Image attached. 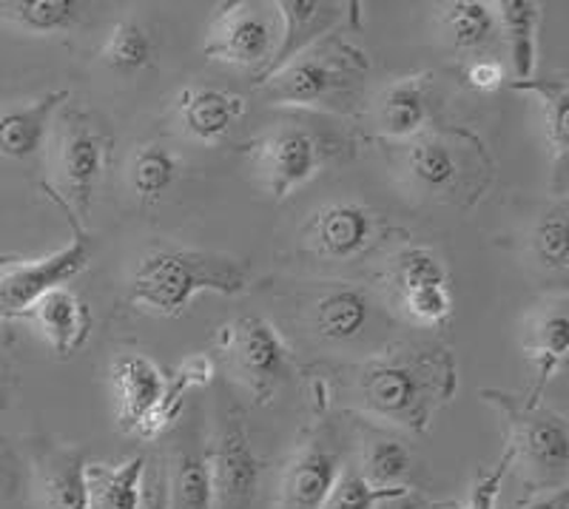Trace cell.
Returning a JSON list of instances; mask_svg holds the SVG:
<instances>
[{
  "mask_svg": "<svg viewBox=\"0 0 569 509\" xmlns=\"http://www.w3.org/2000/svg\"><path fill=\"white\" fill-rule=\"evenodd\" d=\"M348 390L368 419L425 432L436 407L456 390L453 356L436 345H399L350 370Z\"/></svg>",
  "mask_w": 569,
  "mask_h": 509,
  "instance_id": "6da1fadb",
  "label": "cell"
},
{
  "mask_svg": "<svg viewBox=\"0 0 569 509\" xmlns=\"http://www.w3.org/2000/svg\"><path fill=\"white\" fill-rule=\"evenodd\" d=\"M202 290L237 297L248 290L246 265L220 253L154 248L137 262L131 273L129 302L160 317L177 319Z\"/></svg>",
  "mask_w": 569,
  "mask_h": 509,
  "instance_id": "7a4b0ae2",
  "label": "cell"
},
{
  "mask_svg": "<svg viewBox=\"0 0 569 509\" xmlns=\"http://www.w3.org/2000/svg\"><path fill=\"white\" fill-rule=\"evenodd\" d=\"M365 71L368 58L362 49L348 40L325 38L262 80L259 91L277 106L348 111Z\"/></svg>",
  "mask_w": 569,
  "mask_h": 509,
  "instance_id": "3957f363",
  "label": "cell"
},
{
  "mask_svg": "<svg viewBox=\"0 0 569 509\" xmlns=\"http://www.w3.org/2000/svg\"><path fill=\"white\" fill-rule=\"evenodd\" d=\"M220 399L211 447H206L213 509H251L257 501L262 467L237 405L226 396Z\"/></svg>",
  "mask_w": 569,
  "mask_h": 509,
  "instance_id": "277c9868",
  "label": "cell"
},
{
  "mask_svg": "<svg viewBox=\"0 0 569 509\" xmlns=\"http://www.w3.org/2000/svg\"><path fill=\"white\" fill-rule=\"evenodd\" d=\"M481 396L498 410H505V416L510 419V447L516 452V461L518 458L527 461V467L543 481L563 478L569 456L563 416L552 413L543 401H530L527 396L521 399V396L498 393V390H485Z\"/></svg>",
  "mask_w": 569,
  "mask_h": 509,
  "instance_id": "5b68a950",
  "label": "cell"
},
{
  "mask_svg": "<svg viewBox=\"0 0 569 509\" xmlns=\"http://www.w3.org/2000/svg\"><path fill=\"white\" fill-rule=\"evenodd\" d=\"M277 12L259 7V3H228L213 14L208 29L206 58L217 63L253 69L262 74L277 52Z\"/></svg>",
  "mask_w": 569,
  "mask_h": 509,
  "instance_id": "8992f818",
  "label": "cell"
},
{
  "mask_svg": "<svg viewBox=\"0 0 569 509\" xmlns=\"http://www.w3.org/2000/svg\"><path fill=\"white\" fill-rule=\"evenodd\" d=\"M91 262V239L74 222V237L69 246L58 248L49 257L23 259L0 265V317H23L43 293L66 288Z\"/></svg>",
  "mask_w": 569,
  "mask_h": 509,
  "instance_id": "52a82bcc",
  "label": "cell"
},
{
  "mask_svg": "<svg viewBox=\"0 0 569 509\" xmlns=\"http://www.w3.org/2000/svg\"><path fill=\"white\" fill-rule=\"evenodd\" d=\"M222 348L231 356L233 376L257 401H268L288 376V345L262 317H242L222 328Z\"/></svg>",
  "mask_w": 569,
  "mask_h": 509,
  "instance_id": "ba28073f",
  "label": "cell"
},
{
  "mask_svg": "<svg viewBox=\"0 0 569 509\" xmlns=\"http://www.w3.org/2000/svg\"><path fill=\"white\" fill-rule=\"evenodd\" d=\"M325 157V142L302 126H279L251 146V160L273 202H282L288 193L313 180Z\"/></svg>",
  "mask_w": 569,
  "mask_h": 509,
  "instance_id": "9c48e42d",
  "label": "cell"
},
{
  "mask_svg": "<svg viewBox=\"0 0 569 509\" xmlns=\"http://www.w3.org/2000/svg\"><path fill=\"white\" fill-rule=\"evenodd\" d=\"M106 166V137L94 129L89 117L74 111L66 120L60 134L58 151V174L60 191L66 197V208H74L80 220H86L94 202V191L103 177Z\"/></svg>",
  "mask_w": 569,
  "mask_h": 509,
  "instance_id": "30bf717a",
  "label": "cell"
},
{
  "mask_svg": "<svg viewBox=\"0 0 569 509\" xmlns=\"http://www.w3.org/2000/svg\"><path fill=\"white\" fill-rule=\"evenodd\" d=\"M405 149V171L419 191L456 200V193L465 191L470 182L472 166L453 137L421 131L419 137L408 140Z\"/></svg>",
  "mask_w": 569,
  "mask_h": 509,
  "instance_id": "8fae6325",
  "label": "cell"
},
{
  "mask_svg": "<svg viewBox=\"0 0 569 509\" xmlns=\"http://www.w3.org/2000/svg\"><path fill=\"white\" fill-rule=\"evenodd\" d=\"M302 239L325 259H356L376 242V217L359 202H328L308 217Z\"/></svg>",
  "mask_w": 569,
  "mask_h": 509,
  "instance_id": "7c38bea8",
  "label": "cell"
},
{
  "mask_svg": "<svg viewBox=\"0 0 569 509\" xmlns=\"http://www.w3.org/2000/svg\"><path fill=\"white\" fill-rule=\"evenodd\" d=\"M279 18V43L268 69L259 74V83L271 78L273 71L291 63L302 52H308L319 40L330 38V32L345 20L342 3H325V0H279L273 3Z\"/></svg>",
  "mask_w": 569,
  "mask_h": 509,
  "instance_id": "4fadbf2b",
  "label": "cell"
},
{
  "mask_svg": "<svg viewBox=\"0 0 569 509\" xmlns=\"http://www.w3.org/2000/svg\"><path fill=\"white\" fill-rule=\"evenodd\" d=\"M342 470V458L333 447H328V441L317 439L305 445L284 467L279 503L282 509H322Z\"/></svg>",
  "mask_w": 569,
  "mask_h": 509,
  "instance_id": "5bb4252c",
  "label": "cell"
},
{
  "mask_svg": "<svg viewBox=\"0 0 569 509\" xmlns=\"http://www.w3.org/2000/svg\"><path fill=\"white\" fill-rule=\"evenodd\" d=\"M111 381L117 393V421L126 432H137L162 399L166 376L149 356L126 353L111 365Z\"/></svg>",
  "mask_w": 569,
  "mask_h": 509,
  "instance_id": "9a60e30c",
  "label": "cell"
},
{
  "mask_svg": "<svg viewBox=\"0 0 569 509\" xmlns=\"http://www.w3.org/2000/svg\"><path fill=\"white\" fill-rule=\"evenodd\" d=\"M40 330L49 348L60 356H71L86 345L91 333V310L69 288H54L23 313Z\"/></svg>",
  "mask_w": 569,
  "mask_h": 509,
  "instance_id": "2e32d148",
  "label": "cell"
},
{
  "mask_svg": "<svg viewBox=\"0 0 569 509\" xmlns=\"http://www.w3.org/2000/svg\"><path fill=\"white\" fill-rule=\"evenodd\" d=\"M86 456L80 447L52 445L34 461L40 509H86Z\"/></svg>",
  "mask_w": 569,
  "mask_h": 509,
  "instance_id": "e0dca14e",
  "label": "cell"
},
{
  "mask_svg": "<svg viewBox=\"0 0 569 509\" xmlns=\"http://www.w3.org/2000/svg\"><path fill=\"white\" fill-rule=\"evenodd\" d=\"M246 114V100L211 86H188L177 94V120L200 142H217Z\"/></svg>",
  "mask_w": 569,
  "mask_h": 509,
  "instance_id": "ac0fdd59",
  "label": "cell"
},
{
  "mask_svg": "<svg viewBox=\"0 0 569 509\" xmlns=\"http://www.w3.org/2000/svg\"><path fill=\"white\" fill-rule=\"evenodd\" d=\"M427 78H399L376 100V126L390 140H413L433 117Z\"/></svg>",
  "mask_w": 569,
  "mask_h": 509,
  "instance_id": "d6986e66",
  "label": "cell"
},
{
  "mask_svg": "<svg viewBox=\"0 0 569 509\" xmlns=\"http://www.w3.org/2000/svg\"><path fill=\"white\" fill-rule=\"evenodd\" d=\"M69 100V91L58 89L27 106L0 111V154L9 160H29L43 149V140L54 123V114Z\"/></svg>",
  "mask_w": 569,
  "mask_h": 509,
  "instance_id": "ffe728a7",
  "label": "cell"
},
{
  "mask_svg": "<svg viewBox=\"0 0 569 509\" xmlns=\"http://www.w3.org/2000/svg\"><path fill=\"white\" fill-rule=\"evenodd\" d=\"M370 319L368 290L356 285H333L313 299L308 310V328L322 342L342 345L362 333Z\"/></svg>",
  "mask_w": 569,
  "mask_h": 509,
  "instance_id": "44dd1931",
  "label": "cell"
},
{
  "mask_svg": "<svg viewBox=\"0 0 569 509\" xmlns=\"http://www.w3.org/2000/svg\"><path fill=\"white\" fill-rule=\"evenodd\" d=\"M569 348V322H567V305L563 299L547 302L538 308L527 322V350H530L532 361H536V387L527 396L530 401L543 399V387L558 368L567 359Z\"/></svg>",
  "mask_w": 569,
  "mask_h": 509,
  "instance_id": "7402d4cb",
  "label": "cell"
},
{
  "mask_svg": "<svg viewBox=\"0 0 569 509\" xmlns=\"http://www.w3.org/2000/svg\"><path fill=\"white\" fill-rule=\"evenodd\" d=\"M146 456L123 465H86V509H142Z\"/></svg>",
  "mask_w": 569,
  "mask_h": 509,
  "instance_id": "603a6c76",
  "label": "cell"
},
{
  "mask_svg": "<svg viewBox=\"0 0 569 509\" xmlns=\"http://www.w3.org/2000/svg\"><path fill=\"white\" fill-rule=\"evenodd\" d=\"M166 487H169V509H213L208 452L202 450L197 436L174 447Z\"/></svg>",
  "mask_w": 569,
  "mask_h": 509,
  "instance_id": "cb8c5ba5",
  "label": "cell"
},
{
  "mask_svg": "<svg viewBox=\"0 0 569 509\" xmlns=\"http://www.w3.org/2000/svg\"><path fill=\"white\" fill-rule=\"evenodd\" d=\"M498 29L505 32L507 46H510L512 60V83L532 80L538 54V23H541V3L532 0H501L496 3Z\"/></svg>",
  "mask_w": 569,
  "mask_h": 509,
  "instance_id": "d4e9b609",
  "label": "cell"
},
{
  "mask_svg": "<svg viewBox=\"0 0 569 509\" xmlns=\"http://www.w3.org/2000/svg\"><path fill=\"white\" fill-rule=\"evenodd\" d=\"M439 27L447 43L459 52H481L496 40L498 20L496 9L485 0H456L441 7Z\"/></svg>",
  "mask_w": 569,
  "mask_h": 509,
  "instance_id": "484cf974",
  "label": "cell"
},
{
  "mask_svg": "<svg viewBox=\"0 0 569 509\" xmlns=\"http://www.w3.org/2000/svg\"><path fill=\"white\" fill-rule=\"evenodd\" d=\"M100 63L114 74H140L154 66V38L149 27L137 18H123L106 38L100 49Z\"/></svg>",
  "mask_w": 569,
  "mask_h": 509,
  "instance_id": "4316f807",
  "label": "cell"
},
{
  "mask_svg": "<svg viewBox=\"0 0 569 509\" xmlns=\"http://www.w3.org/2000/svg\"><path fill=\"white\" fill-rule=\"evenodd\" d=\"M211 379H213L211 359H206V356H194V359H188L186 365H182V368H177V373L166 381V387H162V399L157 401L154 413L142 421V427L137 430V436L146 441L162 436V432L169 430V427L180 419L182 396H186L188 390H194V387H206Z\"/></svg>",
  "mask_w": 569,
  "mask_h": 509,
  "instance_id": "83f0119b",
  "label": "cell"
},
{
  "mask_svg": "<svg viewBox=\"0 0 569 509\" xmlns=\"http://www.w3.org/2000/svg\"><path fill=\"white\" fill-rule=\"evenodd\" d=\"M0 18L27 34L69 32L80 20L74 0H14L0 7Z\"/></svg>",
  "mask_w": 569,
  "mask_h": 509,
  "instance_id": "f1b7e54d",
  "label": "cell"
},
{
  "mask_svg": "<svg viewBox=\"0 0 569 509\" xmlns=\"http://www.w3.org/2000/svg\"><path fill=\"white\" fill-rule=\"evenodd\" d=\"M177 171H180L177 157L171 154L166 146H160V142H149V146H142V149L134 151V157H131V191H134V197L142 206H154L162 193L169 191L171 182L177 180Z\"/></svg>",
  "mask_w": 569,
  "mask_h": 509,
  "instance_id": "f546056e",
  "label": "cell"
},
{
  "mask_svg": "<svg viewBox=\"0 0 569 509\" xmlns=\"http://www.w3.org/2000/svg\"><path fill=\"white\" fill-rule=\"evenodd\" d=\"M512 89L530 91L538 97L543 109V123H547V140L556 154L558 174L563 171L567 160V106H569V86L563 78L556 80H525V83H512Z\"/></svg>",
  "mask_w": 569,
  "mask_h": 509,
  "instance_id": "4dcf8cb0",
  "label": "cell"
},
{
  "mask_svg": "<svg viewBox=\"0 0 569 509\" xmlns=\"http://www.w3.org/2000/svg\"><path fill=\"white\" fill-rule=\"evenodd\" d=\"M408 496V487H376L356 465H345L322 509H376L382 501Z\"/></svg>",
  "mask_w": 569,
  "mask_h": 509,
  "instance_id": "1f68e13d",
  "label": "cell"
},
{
  "mask_svg": "<svg viewBox=\"0 0 569 509\" xmlns=\"http://www.w3.org/2000/svg\"><path fill=\"white\" fill-rule=\"evenodd\" d=\"M413 456L401 441L379 439L370 445V450L362 458V476L376 487H401V478L410 472Z\"/></svg>",
  "mask_w": 569,
  "mask_h": 509,
  "instance_id": "d6a6232c",
  "label": "cell"
},
{
  "mask_svg": "<svg viewBox=\"0 0 569 509\" xmlns=\"http://www.w3.org/2000/svg\"><path fill=\"white\" fill-rule=\"evenodd\" d=\"M532 251L538 262L550 271H567L569 246H567V206H556L543 213L541 222L532 233Z\"/></svg>",
  "mask_w": 569,
  "mask_h": 509,
  "instance_id": "836d02e7",
  "label": "cell"
},
{
  "mask_svg": "<svg viewBox=\"0 0 569 509\" xmlns=\"http://www.w3.org/2000/svg\"><path fill=\"white\" fill-rule=\"evenodd\" d=\"M393 282L399 293L413 288H430V285H447V271L441 259L427 248H405L396 257Z\"/></svg>",
  "mask_w": 569,
  "mask_h": 509,
  "instance_id": "e575fe53",
  "label": "cell"
},
{
  "mask_svg": "<svg viewBox=\"0 0 569 509\" xmlns=\"http://www.w3.org/2000/svg\"><path fill=\"white\" fill-rule=\"evenodd\" d=\"M401 308L413 319L416 325L425 328H439L453 313V297L447 285H430V288H413L399 293Z\"/></svg>",
  "mask_w": 569,
  "mask_h": 509,
  "instance_id": "d590c367",
  "label": "cell"
},
{
  "mask_svg": "<svg viewBox=\"0 0 569 509\" xmlns=\"http://www.w3.org/2000/svg\"><path fill=\"white\" fill-rule=\"evenodd\" d=\"M512 465H516V452H512V447L507 445L501 461H498V465L492 467L481 481H476L470 498H467V503L461 509H496V498L498 492H501V481H505V476L510 472Z\"/></svg>",
  "mask_w": 569,
  "mask_h": 509,
  "instance_id": "8d00e7d4",
  "label": "cell"
},
{
  "mask_svg": "<svg viewBox=\"0 0 569 509\" xmlns=\"http://www.w3.org/2000/svg\"><path fill=\"white\" fill-rule=\"evenodd\" d=\"M465 80L470 89L476 91H498L507 83V69L498 60L490 58H476L467 63Z\"/></svg>",
  "mask_w": 569,
  "mask_h": 509,
  "instance_id": "74e56055",
  "label": "cell"
},
{
  "mask_svg": "<svg viewBox=\"0 0 569 509\" xmlns=\"http://www.w3.org/2000/svg\"><path fill=\"white\" fill-rule=\"evenodd\" d=\"M521 509H569L567 487H563V483H556V487H550V490L543 487L538 496L527 498Z\"/></svg>",
  "mask_w": 569,
  "mask_h": 509,
  "instance_id": "f35d334b",
  "label": "cell"
},
{
  "mask_svg": "<svg viewBox=\"0 0 569 509\" xmlns=\"http://www.w3.org/2000/svg\"><path fill=\"white\" fill-rule=\"evenodd\" d=\"M7 339H9V328H7V319L0 317V345L7 342Z\"/></svg>",
  "mask_w": 569,
  "mask_h": 509,
  "instance_id": "ab89813d",
  "label": "cell"
},
{
  "mask_svg": "<svg viewBox=\"0 0 569 509\" xmlns=\"http://www.w3.org/2000/svg\"><path fill=\"white\" fill-rule=\"evenodd\" d=\"M3 470H7V467H3V456H0V478H3Z\"/></svg>",
  "mask_w": 569,
  "mask_h": 509,
  "instance_id": "60d3db41",
  "label": "cell"
}]
</instances>
